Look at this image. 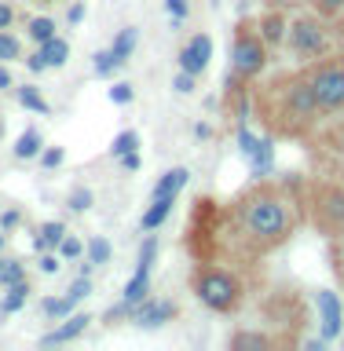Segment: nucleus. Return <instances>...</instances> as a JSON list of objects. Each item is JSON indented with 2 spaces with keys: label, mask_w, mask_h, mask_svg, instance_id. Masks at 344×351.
<instances>
[{
  "label": "nucleus",
  "mask_w": 344,
  "mask_h": 351,
  "mask_svg": "<svg viewBox=\"0 0 344 351\" xmlns=\"http://www.w3.org/2000/svg\"><path fill=\"white\" fill-rule=\"evenodd\" d=\"M260 117L271 136H304L308 128L319 125V106L308 84V73H282L257 95Z\"/></svg>",
  "instance_id": "obj_1"
},
{
  "label": "nucleus",
  "mask_w": 344,
  "mask_h": 351,
  "mask_svg": "<svg viewBox=\"0 0 344 351\" xmlns=\"http://www.w3.org/2000/svg\"><path fill=\"white\" fill-rule=\"evenodd\" d=\"M235 216L260 249H275L293 234V205L271 186H257V191L242 194L235 202Z\"/></svg>",
  "instance_id": "obj_2"
},
{
  "label": "nucleus",
  "mask_w": 344,
  "mask_h": 351,
  "mask_svg": "<svg viewBox=\"0 0 344 351\" xmlns=\"http://www.w3.org/2000/svg\"><path fill=\"white\" fill-rule=\"evenodd\" d=\"M191 285H194V296L209 307V311H216V315L238 311V304H242V278H238L235 271L198 267Z\"/></svg>",
  "instance_id": "obj_3"
},
{
  "label": "nucleus",
  "mask_w": 344,
  "mask_h": 351,
  "mask_svg": "<svg viewBox=\"0 0 344 351\" xmlns=\"http://www.w3.org/2000/svg\"><path fill=\"white\" fill-rule=\"evenodd\" d=\"M308 84H312L315 106L323 117L344 114V59H315L308 66Z\"/></svg>",
  "instance_id": "obj_4"
},
{
  "label": "nucleus",
  "mask_w": 344,
  "mask_h": 351,
  "mask_svg": "<svg viewBox=\"0 0 344 351\" xmlns=\"http://www.w3.org/2000/svg\"><path fill=\"white\" fill-rule=\"evenodd\" d=\"M268 66V44L257 29L242 26L235 33V44H231V70H227V84L238 81H253L260 77V70Z\"/></svg>",
  "instance_id": "obj_5"
},
{
  "label": "nucleus",
  "mask_w": 344,
  "mask_h": 351,
  "mask_svg": "<svg viewBox=\"0 0 344 351\" xmlns=\"http://www.w3.org/2000/svg\"><path fill=\"white\" fill-rule=\"evenodd\" d=\"M286 44H290L293 55H301V59H326L330 55V29L323 15H297L290 19V29H286Z\"/></svg>",
  "instance_id": "obj_6"
},
{
  "label": "nucleus",
  "mask_w": 344,
  "mask_h": 351,
  "mask_svg": "<svg viewBox=\"0 0 344 351\" xmlns=\"http://www.w3.org/2000/svg\"><path fill=\"white\" fill-rule=\"evenodd\" d=\"M176 318V304L172 300H161V296H143L139 304H132L128 311V322L139 326V329H161L165 322Z\"/></svg>",
  "instance_id": "obj_7"
},
{
  "label": "nucleus",
  "mask_w": 344,
  "mask_h": 351,
  "mask_svg": "<svg viewBox=\"0 0 344 351\" xmlns=\"http://www.w3.org/2000/svg\"><path fill=\"white\" fill-rule=\"evenodd\" d=\"M315 307H319V337L326 340H337L341 329H344V307H341V296L334 289H319L315 293Z\"/></svg>",
  "instance_id": "obj_8"
},
{
  "label": "nucleus",
  "mask_w": 344,
  "mask_h": 351,
  "mask_svg": "<svg viewBox=\"0 0 344 351\" xmlns=\"http://www.w3.org/2000/svg\"><path fill=\"white\" fill-rule=\"evenodd\" d=\"M315 219L326 230H334V234L344 230V191L341 186H323V191H315Z\"/></svg>",
  "instance_id": "obj_9"
},
{
  "label": "nucleus",
  "mask_w": 344,
  "mask_h": 351,
  "mask_svg": "<svg viewBox=\"0 0 344 351\" xmlns=\"http://www.w3.org/2000/svg\"><path fill=\"white\" fill-rule=\"evenodd\" d=\"M209 59H213V37H209V33H194V37L180 48V55H176L180 70L194 73V77H202L209 70Z\"/></svg>",
  "instance_id": "obj_10"
},
{
  "label": "nucleus",
  "mask_w": 344,
  "mask_h": 351,
  "mask_svg": "<svg viewBox=\"0 0 344 351\" xmlns=\"http://www.w3.org/2000/svg\"><path fill=\"white\" fill-rule=\"evenodd\" d=\"M319 147H323V165L334 176H344V117L334 121L323 136H319Z\"/></svg>",
  "instance_id": "obj_11"
},
{
  "label": "nucleus",
  "mask_w": 344,
  "mask_h": 351,
  "mask_svg": "<svg viewBox=\"0 0 344 351\" xmlns=\"http://www.w3.org/2000/svg\"><path fill=\"white\" fill-rule=\"evenodd\" d=\"M88 322H92V315L88 311H70L66 318H59V326L51 329V333L41 337V348H51V344H70V340H77L88 329Z\"/></svg>",
  "instance_id": "obj_12"
},
{
  "label": "nucleus",
  "mask_w": 344,
  "mask_h": 351,
  "mask_svg": "<svg viewBox=\"0 0 344 351\" xmlns=\"http://www.w3.org/2000/svg\"><path fill=\"white\" fill-rule=\"evenodd\" d=\"M286 29H290V19L282 15V11H268V15H260V22H257V33L264 37V44H282L286 40Z\"/></svg>",
  "instance_id": "obj_13"
},
{
  "label": "nucleus",
  "mask_w": 344,
  "mask_h": 351,
  "mask_svg": "<svg viewBox=\"0 0 344 351\" xmlns=\"http://www.w3.org/2000/svg\"><path fill=\"white\" fill-rule=\"evenodd\" d=\"M246 158H249L253 176H271V169H275V143L271 139H257V147H253Z\"/></svg>",
  "instance_id": "obj_14"
},
{
  "label": "nucleus",
  "mask_w": 344,
  "mask_h": 351,
  "mask_svg": "<svg viewBox=\"0 0 344 351\" xmlns=\"http://www.w3.org/2000/svg\"><path fill=\"white\" fill-rule=\"evenodd\" d=\"M172 205H176V197H150V205H147V213H143L139 227L143 230H158L165 219L172 216Z\"/></svg>",
  "instance_id": "obj_15"
},
{
  "label": "nucleus",
  "mask_w": 344,
  "mask_h": 351,
  "mask_svg": "<svg viewBox=\"0 0 344 351\" xmlns=\"http://www.w3.org/2000/svg\"><path fill=\"white\" fill-rule=\"evenodd\" d=\"M187 180H191V172L176 165V169H169L158 183H154V197H176V194H180L183 186H187Z\"/></svg>",
  "instance_id": "obj_16"
},
{
  "label": "nucleus",
  "mask_w": 344,
  "mask_h": 351,
  "mask_svg": "<svg viewBox=\"0 0 344 351\" xmlns=\"http://www.w3.org/2000/svg\"><path fill=\"white\" fill-rule=\"evenodd\" d=\"M37 48H41V55H44V62H48V70H59V66H66V59H70V40L59 37V33H55L51 40L37 44Z\"/></svg>",
  "instance_id": "obj_17"
},
{
  "label": "nucleus",
  "mask_w": 344,
  "mask_h": 351,
  "mask_svg": "<svg viewBox=\"0 0 344 351\" xmlns=\"http://www.w3.org/2000/svg\"><path fill=\"white\" fill-rule=\"evenodd\" d=\"M147 293H150V267H143V263H136V274L128 278L125 293H121V300H125V304H139Z\"/></svg>",
  "instance_id": "obj_18"
},
{
  "label": "nucleus",
  "mask_w": 344,
  "mask_h": 351,
  "mask_svg": "<svg viewBox=\"0 0 344 351\" xmlns=\"http://www.w3.org/2000/svg\"><path fill=\"white\" fill-rule=\"evenodd\" d=\"M41 150H44V139H41L37 128H26V132H22V136L15 139V158H19V161L41 158Z\"/></svg>",
  "instance_id": "obj_19"
},
{
  "label": "nucleus",
  "mask_w": 344,
  "mask_h": 351,
  "mask_svg": "<svg viewBox=\"0 0 344 351\" xmlns=\"http://www.w3.org/2000/svg\"><path fill=\"white\" fill-rule=\"evenodd\" d=\"M26 300H30V282L22 278V282H15V285H8L4 300H0V311H4V315H15V311H22V307H26Z\"/></svg>",
  "instance_id": "obj_20"
},
{
  "label": "nucleus",
  "mask_w": 344,
  "mask_h": 351,
  "mask_svg": "<svg viewBox=\"0 0 344 351\" xmlns=\"http://www.w3.org/2000/svg\"><path fill=\"white\" fill-rule=\"evenodd\" d=\"M66 238V223L62 219H48V223H41V234H37V249H55L59 252V241Z\"/></svg>",
  "instance_id": "obj_21"
},
{
  "label": "nucleus",
  "mask_w": 344,
  "mask_h": 351,
  "mask_svg": "<svg viewBox=\"0 0 344 351\" xmlns=\"http://www.w3.org/2000/svg\"><path fill=\"white\" fill-rule=\"evenodd\" d=\"M136 40H139V33L132 29V26H125V29H121L117 37H114V44H110V51H114V59H117L121 66H125V62H128V55L136 51Z\"/></svg>",
  "instance_id": "obj_22"
},
{
  "label": "nucleus",
  "mask_w": 344,
  "mask_h": 351,
  "mask_svg": "<svg viewBox=\"0 0 344 351\" xmlns=\"http://www.w3.org/2000/svg\"><path fill=\"white\" fill-rule=\"evenodd\" d=\"M15 95H19V103L26 106V110H33V114H48V110H51V106H48V99L37 92V84H22Z\"/></svg>",
  "instance_id": "obj_23"
},
{
  "label": "nucleus",
  "mask_w": 344,
  "mask_h": 351,
  "mask_svg": "<svg viewBox=\"0 0 344 351\" xmlns=\"http://www.w3.org/2000/svg\"><path fill=\"white\" fill-rule=\"evenodd\" d=\"M73 307H77V300H73L70 293H66V296H48V300L41 304V311L48 315V318H55V322H59V318H66V315L73 311Z\"/></svg>",
  "instance_id": "obj_24"
},
{
  "label": "nucleus",
  "mask_w": 344,
  "mask_h": 351,
  "mask_svg": "<svg viewBox=\"0 0 344 351\" xmlns=\"http://www.w3.org/2000/svg\"><path fill=\"white\" fill-rule=\"evenodd\" d=\"M26 37H30L33 44H44V40H51V37H55V19H44V15L30 19V22H26Z\"/></svg>",
  "instance_id": "obj_25"
},
{
  "label": "nucleus",
  "mask_w": 344,
  "mask_h": 351,
  "mask_svg": "<svg viewBox=\"0 0 344 351\" xmlns=\"http://www.w3.org/2000/svg\"><path fill=\"white\" fill-rule=\"evenodd\" d=\"M132 150H139V132H132V128L117 132L114 143H110V158H125V154H132Z\"/></svg>",
  "instance_id": "obj_26"
},
{
  "label": "nucleus",
  "mask_w": 344,
  "mask_h": 351,
  "mask_svg": "<svg viewBox=\"0 0 344 351\" xmlns=\"http://www.w3.org/2000/svg\"><path fill=\"white\" fill-rule=\"evenodd\" d=\"M26 278V267H22L19 260H8V256H0V285H15V282H22Z\"/></svg>",
  "instance_id": "obj_27"
},
{
  "label": "nucleus",
  "mask_w": 344,
  "mask_h": 351,
  "mask_svg": "<svg viewBox=\"0 0 344 351\" xmlns=\"http://www.w3.org/2000/svg\"><path fill=\"white\" fill-rule=\"evenodd\" d=\"M84 260H92L95 267L99 263H110V241L106 238H88V245H84Z\"/></svg>",
  "instance_id": "obj_28"
},
{
  "label": "nucleus",
  "mask_w": 344,
  "mask_h": 351,
  "mask_svg": "<svg viewBox=\"0 0 344 351\" xmlns=\"http://www.w3.org/2000/svg\"><path fill=\"white\" fill-rule=\"evenodd\" d=\"M117 66H121V62L114 59V51H110V48H103V51L92 55V70H95V77H114Z\"/></svg>",
  "instance_id": "obj_29"
},
{
  "label": "nucleus",
  "mask_w": 344,
  "mask_h": 351,
  "mask_svg": "<svg viewBox=\"0 0 344 351\" xmlns=\"http://www.w3.org/2000/svg\"><path fill=\"white\" fill-rule=\"evenodd\" d=\"M22 55V44L15 33H8V29H0V62H11V59H19Z\"/></svg>",
  "instance_id": "obj_30"
},
{
  "label": "nucleus",
  "mask_w": 344,
  "mask_h": 351,
  "mask_svg": "<svg viewBox=\"0 0 344 351\" xmlns=\"http://www.w3.org/2000/svg\"><path fill=\"white\" fill-rule=\"evenodd\" d=\"M66 208H70V213H88V208H92V191H88V186H73L70 197H66Z\"/></svg>",
  "instance_id": "obj_31"
},
{
  "label": "nucleus",
  "mask_w": 344,
  "mask_h": 351,
  "mask_svg": "<svg viewBox=\"0 0 344 351\" xmlns=\"http://www.w3.org/2000/svg\"><path fill=\"white\" fill-rule=\"evenodd\" d=\"M312 11L323 19H337L344 15V0H312Z\"/></svg>",
  "instance_id": "obj_32"
},
{
  "label": "nucleus",
  "mask_w": 344,
  "mask_h": 351,
  "mask_svg": "<svg viewBox=\"0 0 344 351\" xmlns=\"http://www.w3.org/2000/svg\"><path fill=\"white\" fill-rule=\"evenodd\" d=\"M154 256H158V238L147 234V238H143V245H139V260H136V263H143V267H154Z\"/></svg>",
  "instance_id": "obj_33"
},
{
  "label": "nucleus",
  "mask_w": 344,
  "mask_h": 351,
  "mask_svg": "<svg viewBox=\"0 0 344 351\" xmlns=\"http://www.w3.org/2000/svg\"><path fill=\"white\" fill-rule=\"evenodd\" d=\"M132 99H136V92H132V84H125V81H117L114 88H110V103H114V106H128Z\"/></svg>",
  "instance_id": "obj_34"
},
{
  "label": "nucleus",
  "mask_w": 344,
  "mask_h": 351,
  "mask_svg": "<svg viewBox=\"0 0 344 351\" xmlns=\"http://www.w3.org/2000/svg\"><path fill=\"white\" fill-rule=\"evenodd\" d=\"M81 252H84V241H81V238H70V234H66V238L59 241V256H62V260H77Z\"/></svg>",
  "instance_id": "obj_35"
},
{
  "label": "nucleus",
  "mask_w": 344,
  "mask_h": 351,
  "mask_svg": "<svg viewBox=\"0 0 344 351\" xmlns=\"http://www.w3.org/2000/svg\"><path fill=\"white\" fill-rule=\"evenodd\" d=\"M62 161H66V150L62 147H44L41 150V165H44V169H59Z\"/></svg>",
  "instance_id": "obj_36"
},
{
  "label": "nucleus",
  "mask_w": 344,
  "mask_h": 351,
  "mask_svg": "<svg viewBox=\"0 0 344 351\" xmlns=\"http://www.w3.org/2000/svg\"><path fill=\"white\" fill-rule=\"evenodd\" d=\"M37 267H41L44 274H59V267H62V256H59L55 249H44V256H41Z\"/></svg>",
  "instance_id": "obj_37"
},
{
  "label": "nucleus",
  "mask_w": 344,
  "mask_h": 351,
  "mask_svg": "<svg viewBox=\"0 0 344 351\" xmlns=\"http://www.w3.org/2000/svg\"><path fill=\"white\" fill-rule=\"evenodd\" d=\"M231 348H268V340L260 333H238V337H231Z\"/></svg>",
  "instance_id": "obj_38"
},
{
  "label": "nucleus",
  "mask_w": 344,
  "mask_h": 351,
  "mask_svg": "<svg viewBox=\"0 0 344 351\" xmlns=\"http://www.w3.org/2000/svg\"><path fill=\"white\" fill-rule=\"evenodd\" d=\"M194 81H198L194 73L180 70V77H176V81H172V92H180V95H191V92H194Z\"/></svg>",
  "instance_id": "obj_39"
},
{
  "label": "nucleus",
  "mask_w": 344,
  "mask_h": 351,
  "mask_svg": "<svg viewBox=\"0 0 344 351\" xmlns=\"http://www.w3.org/2000/svg\"><path fill=\"white\" fill-rule=\"evenodd\" d=\"M165 11H169L172 22H183L187 11H191V4H187V0H165Z\"/></svg>",
  "instance_id": "obj_40"
},
{
  "label": "nucleus",
  "mask_w": 344,
  "mask_h": 351,
  "mask_svg": "<svg viewBox=\"0 0 344 351\" xmlns=\"http://www.w3.org/2000/svg\"><path fill=\"white\" fill-rule=\"evenodd\" d=\"M257 139H260V136H253L249 125H238V150H242V154H249L253 147H257Z\"/></svg>",
  "instance_id": "obj_41"
},
{
  "label": "nucleus",
  "mask_w": 344,
  "mask_h": 351,
  "mask_svg": "<svg viewBox=\"0 0 344 351\" xmlns=\"http://www.w3.org/2000/svg\"><path fill=\"white\" fill-rule=\"evenodd\" d=\"M26 70H30V73H44V70H48V62H44V55H41V48L26 55Z\"/></svg>",
  "instance_id": "obj_42"
},
{
  "label": "nucleus",
  "mask_w": 344,
  "mask_h": 351,
  "mask_svg": "<svg viewBox=\"0 0 344 351\" xmlns=\"http://www.w3.org/2000/svg\"><path fill=\"white\" fill-rule=\"evenodd\" d=\"M117 161H121V169H125V172H136L139 165H143V158H139V150H132V154H125V158H117Z\"/></svg>",
  "instance_id": "obj_43"
},
{
  "label": "nucleus",
  "mask_w": 344,
  "mask_h": 351,
  "mask_svg": "<svg viewBox=\"0 0 344 351\" xmlns=\"http://www.w3.org/2000/svg\"><path fill=\"white\" fill-rule=\"evenodd\" d=\"M19 213H15V208H8V213H0V230H11V227H19Z\"/></svg>",
  "instance_id": "obj_44"
},
{
  "label": "nucleus",
  "mask_w": 344,
  "mask_h": 351,
  "mask_svg": "<svg viewBox=\"0 0 344 351\" xmlns=\"http://www.w3.org/2000/svg\"><path fill=\"white\" fill-rule=\"evenodd\" d=\"M11 22H15V11H11V4H4V0H0V29H8Z\"/></svg>",
  "instance_id": "obj_45"
},
{
  "label": "nucleus",
  "mask_w": 344,
  "mask_h": 351,
  "mask_svg": "<svg viewBox=\"0 0 344 351\" xmlns=\"http://www.w3.org/2000/svg\"><path fill=\"white\" fill-rule=\"evenodd\" d=\"M81 19H84V4H70V11H66V22H70V26H77Z\"/></svg>",
  "instance_id": "obj_46"
},
{
  "label": "nucleus",
  "mask_w": 344,
  "mask_h": 351,
  "mask_svg": "<svg viewBox=\"0 0 344 351\" xmlns=\"http://www.w3.org/2000/svg\"><path fill=\"white\" fill-rule=\"evenodd\" d=\"M194 136H198V139H209V136H213V128H209L205 121H198V125H194Z\"/></svg>",
  "instance_id": "obj_47"
},
{
  "label": "nucleus",
  "mask_w": 344,
  "mask_h": 351,
  "mask_svg": "<svg viewBox=\"0 0 344 351\" xmlns=\"http://www.w3.org/2000/svg\"><path fill=\"white\" fill-rule=\"evenodd\" d=\"M8 88H11V73L0 66V92H8Z\"/></svg>",
  "instance_id": "obj_48"
},
{
  "label": "nucleus",
  "mask_w": 344,
  "mask_h": 351,
  "mask_svg": "<svg viewBox=\"0 0 344 351\" xmlns=\"http://www.w3.org/2000/svg\"><path fill=\"white\" fill-rule=\"evenodd\" d=\"M0 249H4V230H0Z\"/></svg>",
  "instance_id": "obj_49"
},
{
  "label": "nucleus",
  "mask_w": 344,
  "mask_h": 351,
  "mask_svg": "<svg viewBox=\"0 0 344 351\" xmlns=\"http://www.w3.org/2000/svg\"><path fill=\"white\" fill-rule=\"evenodd\" d=\"M37 4H51V0H37Z\"/></svg>",
  "instance_id": "obj_50"
},
{
  "label": "nucleus",
  "mask_w": 344,
  "mask_h": 351,
  "mask_svg": "<svg viewBox=\"0 0 344 351\" xmlns=\"http://www.w3.org/2000/svg\"><path fill=\"white\" fill-rule=\"evenodd\" d=\"M341 40H344V29H341Z\"/></svg>",
  "instance_id": "obj_51"
}]
</instances>
